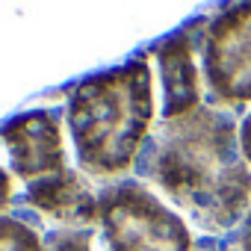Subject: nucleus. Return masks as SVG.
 Segmentation results:
<instances>
[{
	"label": "nucleus",
	"instance_id": "20e7f679",
	"mask_svg": "<svg viewBox=\"0 0 251 251\" xmlns=\"http://www.w3.org/2000/svg\"><path fill=\"white\" fill-rule=\"evenodd\" d=\"M201 80L210 103L242 112L251 103V3L225 6L201 36Z\"/></svg>",
	"mask_w": 251,
	"mask_h": 251
},
{
	"label": "nucleus",
	"instance_id": "9b49d317",
	"mask_svg": "<svg viewBox=\"0 0 251 251\" xmlns=\"http://www.w3.org/2000/svg\"><path fill=\"white\" fill-rule=\"evenodd\" d=\"M195 251H239V245H230L225 239L207 236V239H195Z\"/></svg>",
	"mask_w": 251,
	"mask_h": 251
},
{
	"label": "nucleus",
	"instance_id": "ddd939ff",
	"mask_svg": "<svg viewBox=\"0 0 251 251\" xmlns=\"http://www.w3.org/2000/svg\"><path fill=\"white\" fill-rule=\"evenodd\" d=\"M239 251H251V210H248L245 222L239 225Z\"/></svg>",
	"mask_w": 251,
	"mask_h": 251
},
{
	"label": "nucleus",
	"instance_id": "9d476101",
	"mask_svg": "<svg viewBox=\"0 0 251 251\" xmlns=\"http://www.w3.org/2000/svg\"><path fill=\"white\" fill-rule=\"evenodd\" d=\"M18 195H15V183H12V175L0 166V216H6V210L12 207V201H15Z\"/></svg>",
	"mask_w": 251,
	"mask_h": 251
},
{
	"label": "nucleus",
	"instance_id": "423d86ee",
	"mask_svg": "<svg viewBox=\"0 0 251 251\" xmlns=\"http://www.w3.org/2000/svg\"><path fill=\"white\" fill-rule=\"evenodd\" d=\"M21 207L33 213L39 225L45 222V227H95L98 225V195L74 169L24 186Z\"/></svg>",
	"mask_w": 251,
	"mask_h": 251
},
{
	"label": "nucleus",
	"instance_id": "0eeeda50",
	"mask_svg": "<svg viewBox=\"0 0 251 251\" xmlns=\"http://www.w3.org/2000/svg\"><path fill=\"white\" fill-rule=\"evenodd\" d=\"M201 39L192 36V27L169 36L157 48L160 83H163V112L160 118H177L201 106V68L195 62V48Z\"/></svg>",
	"mask_w": 251,
	"mask_h": 251
},
{
	"label": "nucleus",
	"instance_id": "f8f14e48",
	"mask_svg": "<svg viewBox=\"0 0 251 251\" xmlns=\"http://www.w3.org/2000/svg\"><path fill=\"white\" fill-rule=\"evenodd\" d=\"M239 145H242V154H245V160L251 166V115H245L242 127H239Z\"/></svg>",
	"mask_w": 251,
	"mask_h": 251
},
{
	"label": "nucleus",
	"instance_id": "f03ea898",
	"mask_svg": "<svg viewBox=\"0 0 251 251\" xmlns=\"http://www.w3.org/2000/svg\"><path fill=\"white\" fill-rule=\"evenodd\" d=\"M65 124L77 166L92 180H118L136 169L154 130V74L148 56L80 80Z\"/></svg>",
	"mask_w": 251,
	"mask_h": 251
},
{
	"label": "nucleus",
	"instance_id": "1a4fd4ad",
	"mask_svg": "<svg viewBox=\"0 0 251 251\" xmlns=\"http://www.w3.org/2000/svg\"><path fill=\"white\" fill-rule=\"evenodd\" d=\"M45 251H100L95 227H42Z\"/></svg>",
	"mask_w": 251,
	"mask_h": 251
},
{
	"label": "nucleus",
	"instance_id": "7ed1b4c3",
	"mask_svg": "<svg viewBox=\"0 0 251 251\" xmlns=\"http://www.w3.org/2000/svg\"><path fill=\"white\" fill-rule=\"evenodd\" d=\"M100 251H195L186 219L148 183L115 180L98 192Z\"/></svg>",
	"mask_w": 251,
	"mask_h": 251
},
{
	"label": "nucleus",
	"instance_id": "f257e3e1",
	"mask_svg": "<svg viewBox=\"0 0 251 251\" xmlns=\"http://www.w3.org/2000/svg\"><path fill=\"white\" fill-rule=\"evenodd\" d=\"M136 175L207 236L227 233L251 210V166L239 145V124L233 112L207 100L154 124Z\"/></svg>",
	"mask_w": 251,
	"mask_h": 251
},
{
	"label": "nucleus",
	"instance_id": "39448f33",
	"mask_svg": "<svg viewBox=\"0 0 251 251\" xmlns=\"http://www.w3.org/2000/svg\"><path fill=\"white\" fill-rule=\"evenodd\" d=\"M0 139L6 145L12 175L30 186L56 175H65V136H62V118L50 109H30L15 115L0 127Z\"/></svg>",
	"mask_w": 251,
	"mask_h": 251
},
{
	"label": "nucleus",
	"instance_id": "6e6552de",
	"mask_svg": "<svg viewBox=\"0 0 251 251\" xmlns=\"http://www.w3.org/2000/svg\"><path fill=\"white\" fill-rule=\"evenodd\" d=\"M0 251H45L42 225L24 213L0 216Z\"/></svg>",
	"mask_w": 251,
	"mask_h": 251
}]
</instances>
